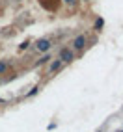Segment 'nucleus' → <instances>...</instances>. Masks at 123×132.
Wrapping results in <instances>:
<instances>
[{"label": "nucleus", "mask_w": 123, "mask_h": 132, "mask_svg": "<svg viewBox=\"0 0 123 132\" xmlns=\"http://www.w3.org/2000/svg\"><path fill=\"white\" fill-rule=\"evenodd\" d=\"M36 48H37L39 52H47V50L50 48V39H39V41L36 43Z\"/></svg>", "instance_id": "nucleus-1"}, {"label": "nucleus", "mask_w": 123, "mask_h": 132, "mask_svg": "<svg viewBox=\"0 0 123 132\" xmlns=\"http://www.w3.org/2000/svg\"><path fill=\"white\" fill-rule=\"evenodd\" d=\"M60 60L64 61V63H67V61H71V60H73V52L69 50V48H64V50L60 52Z\"/></svg>", "instance_id": "nucleus-2"}, {"label": "nucleus", "mask_w": 123, "mask_h": 132, "mask_svg": "<svg viewBox=\"0 0 123 132\" xmlns=\"http://www.w3.org/2000/svg\"><path fill=\"white\" fill-rule=\"evenodd\" d=\"M84 45H86V37H84V36H78V37L73 41V47H75V48H78V50L84 48Z\"/></svg>", "instance_id": "nucleus-3"}, {"label": "nucleus", "mask_w": 123, "mask_h": 132, "mask_svg": "<svg viewBox=\"0 0 123 132\" xmlns=\"http://www.w3.org/2000/svg\"><path fill=\"white\" fill-rule=\"evenodd\" d=\"M62 65H64V61H62V60L52 61V63H50V67H49V73H56V71H60V69H62Z\"/></svg>", "instance_id": "nucleus-4"}, {"label": "nucleus", "mask_w": 123, "mask_h": 132, "mask_svg": "<svg viewBox=\"0 0 123 132\" xmlns=\"http://www.w3.org/2000/svg\"><path fill=\"white\" fill-rule=\"evenodd\" d=\"M103 24H104L103 19H97V22H95V26H97V28H103Z\"/></svg>", "instance_id": "nucleus-5"}, {"label": "nucleus", "mask_w": 123, "mask_h": 132, "mask_svg": "<svg viewBox=\"0 0 123 132\" xmlns=\"http://www.w3.org/2000/svg\"><path fill=\"white\" fill-rule=\"evenodd\" d=\"M49 60H50V58H49V54H47V56H43V58L39 60V63H45V61H49Z\"/></svg>", "instance_id": "nucleus-6"}, {"label": "nucleus", "mask_w": 123, "mask_h": 132, "mask_svg": "<svg viewBox=\"0 0 123 132\" xmlns=\"http://www.w3.org/2000/svg\"><path fill=\"white\" fill-rule=\"evenodd\" d=\"M4 71H6V65H4V63H0V73H4Z\"/></svg>", "instance_id": "nucleus-7"}, {"label": "nucleus", "mask_w": 123, "mask_h": 132, "mask_svg": "<svg viewBox=\"0 0 123 132\" xmlns=\"http://www.w3.org/2000/svg\"><path fill=\"white\" fill-rule=\"evenodd\" d=\"M64 2H67V4H75L76 0H64Z\"/></svg>", "instance_id": "nucleus-8"}, {"label": "nucleus", "mask_w": 123, "mask_h": 132, "mask_svg": "<svg viewBox=\"0 0 123 132\" xmlns=\"http://www.w3.org/2000/svg\"><path fill=\"white\" fill-rule=\"evenodd\" d=\"M121 132H123V130H121Z\"/></svg>", "instance_id": "nucleus-9"}]
</instances>
